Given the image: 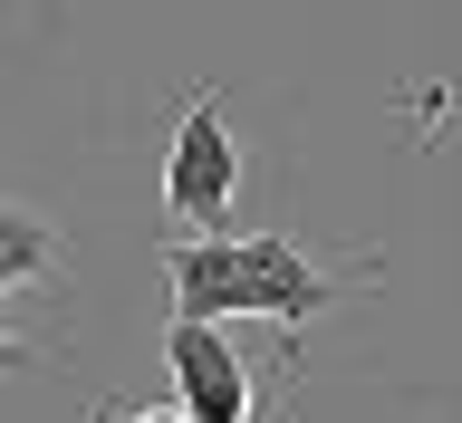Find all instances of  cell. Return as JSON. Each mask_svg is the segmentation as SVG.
Returning a JSON list of instances; mask_svg holds the SVG:
<instances>
[{"instance_id":"obj_1","label":"cell","mask_w":462,"mask_h":423,"mask_svg":"<svg viewBox=\"0 0 462 423\" xmlns=\"http://www.w3.org/2000/svg\"><path fill=\"white\" fill-rule=\"evenodd\" d=\"M173 327H222V317H270V327H309L337 308V289L309 270L289 231L251 241H173Z\"/></svg>"},{"instance_id":"obj_2","label":"cell","mask_w":462,"mask_h":423,"mask_svg":"<svg viewBox=\"0 0 462 423\" xmlns=\"http://www.w3.org/2000/svg\"><path fill=\"white\" fill-rule=\"evenodd\" d=\"M231 193H241V135H231L222 97L193 87L183 115H173V144H164V212L212 241V231L231 222Z\"/></svg>"},{"instance_id":"obj_3","label":"cell","mask_w":462,"mask_h":423,"mask_svg":"<svg viewBox=\"0 0 462 423\" xmlns=\"http://www.w3.org/2000/svg\"><path fill=\"white\" fill-rule=\"evenodd\" d=\"M164 366H173V414L183 423H251V366L222 327H164Z\"/></svg>"},{"instance_id":"obj_4","label":"cell","mask_w":462,"mask_h":423,"mask_svg":"<svg viewBox=\"0 0 462 423\" xmlns=\"http://www.w3.org/2000/svg\"><path fill=\"white\" fill-rule=\"evenodd\" d=\"M49 270H58V231L39 212H20V202H0V289L49 280Z\"/></svg>"},{"instance_id":"obj_5","label":"cell","mask_w":462,"mask_h":423,"mask_svg":"<svg viewBox=\"0 0 462 423\" xmlns=\"http://www.w3.org/2000/svg\"><path fill=\"white\" fill-rule=\"evenodd\" d=\"M125 423H183V414H173V404H135Z\"/></svg>"},{"instance_id":"obj_6","label":"cell","mask_w":462,"mask_h":423,"mask_svg":"<svg viewBox=\"0 0 462 423\" xmlns=\"http://www.w3.org/2000/svg\"><path fill=\"white\" fill-rule=\"evenodd\" d=\"M0 299H10V289H0ZM0 366H29V356H20V346H10V327H0Z\"/></svg>"}]
</instances>
